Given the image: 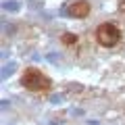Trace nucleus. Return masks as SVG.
I'll return each mask as SVG.
<instances>
[{
    "instance_id": "f257e3e1",
    "label": "nucleus",
    "mask_w": 125,
    "mask_h": 125,
    "mask_svg": "<svg viewBox=\"0 0 125 125\" xmlns=\"http://www.w3.org/2000/svg\"><path fill=\"white\" fill-rule=\"evenodd\" d=\"M21 85L25 90H29L31 94H46L52 88V81H50V77L46 75V73H42L40 69L27 67L25 71H23V75H21Z\"/></svg>"
},
{
    "instance_id": "f03ea898",
    "label": "nucleus",
    "mask_w": 125,
    "mask_h": 125,
    "mask_svg": "<svg viewBox=\"0 0 125 125\" xmlns=\"http://www.w3.org/2000/svg\"><path fill=\"white\" fill-rule=\"evenodd\" d=\"M96 42H98L102 48H113L121 42V29L115 23H102L96 29Z\"/></svg>"
},
{
    "instance_id": "7ed1b4c3",
    "label": "nucleus",
    "mask_w": 125,
    "mask_h": 125,
    "mask_svg": "<svg viewBox=\"0 0 125 125\" xmlns=\"http://www.w3.org/2000/svg\"><path fill=\"white\" fill-rule=\"evenodd\" d=\"M67 15H71V17H88L90 15V2L88 0H75V2H71L67 9Z\"/></svg>"
},
{
    "instance_id": "20e7f679",
    "label": "nucleus",
    "mask_w": 125,
    "mask_h": 125,
    "mask_svg": "<svg viewBox=\"0 0 125 125\" xmlns=\"http://www.w3.org/2000/svg\"><path fill=\"white\" fill-rule=\"evenodd\" d=\"M61 42H62V44H67V46H75V44H77V38L73 36V33H62V36H61Z\"/></svg>"
},
{
    "instance_id": "39448f33",
    "label": "nucleus",
    "mask_w": 125,
    "mask_h": 125,
    "mask_svg": "<svg viewBox=\"0 0 125 125\" xmlns=\"http://www.w3.org/2000/svg\"><path fill=\"white\" fill-rule=\"evenodd\" d=\"M119 9L123 10V13H125V0H119Z\"/></svg>"
}]
</instances>
